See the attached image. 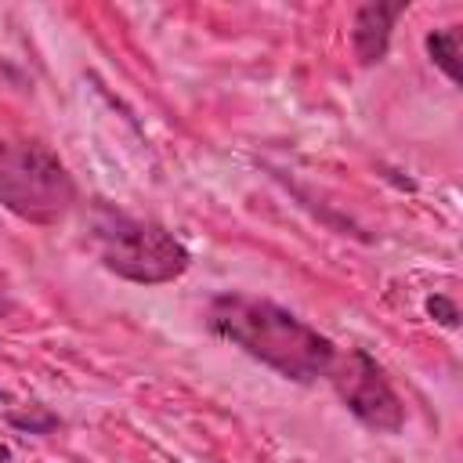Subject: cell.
I'll return each instance as SVG.
<instances>
[{"instance_id":"6da1fadb","label":"cell","mask_w":463,"mask_h":463,"mask_svg":"<svg viewBox=\"0 0 463 463\" xmlns=\"http://www.w3.org/2000/svg\"><path fill=\"white\" fill-rule=\"evenodd\" d=\"M206 326L213 336L246 351L250 358L293 383H311L326 376L340 351L329 336H322L293 311L250 293H217L206 304Z\"/></svg>"},{"instance_id":"7a4b0ae2","label":"cell","mask_w":463,"mask_h":463,"mask_svg":"<svg viewBox=\"0 0 463 463\" xmlns=\"http://www.w3.org/2000/svg\"><path fill=\"white\" fill-rule=\"evenodd\" d=\"M87 242H90L94 257L101 260V268H109L112 275L137 282V286L174 282L192 264V253L184 250V242L174 232H166L156 221L123 213L119 206H112L105 199H98L90 206Z\"/></svg>"},{"instance_id":"3957f363","label":"cell","mask_w":463,"mask_h":463,"mask_svg":"<svg viewBox=\"0 0 463 463\" xmlns=\"http://www.w3.org/2000/svg\"><path fill=\"white\" fill-rule=\"evenodd\" d=\"M76 203V181L40 141L0 137V206L29 224H54Z\"/></svg>"},{"instance_id":"277c9868","label":"cell","mask_w":463,"mask_h":463,"mask_svg":"<svg viewBox=\"0 0 463 463\" xmlns=\"http://www.w3.org/2000/svg\"><path fill=\"white\" fill-rule=\"evenodd\" d=\"M326 380L333 383L336 398L362 427H369L376 434H398L405 427V402L398 398V391L391 387V380L376 365V358L365 354L362 347L336 351Z\"/></svg>"},{"instance_id":"5b68a950","label":"cell","mask_w":463,"mask_h":463,"mask_svg":"<svg viewBox=\"0 0 463 463\" xmlns=\"http://www.w3.org/2000/svg\"><path fill=\"white\" fill-rule=\"evenodd\" d=\"M405 0H394V4H362L354 11V22H351V47H354V58L362 65H376L387 58V47H391V29L394 22L405 14Z\"/></svg>"},{"instance_id":"8992f818","label":"cell","mask_w":463,"mask_h":463,"mask_svg":"<svg viewBox=\"0 0 463 463\" xmlns=\"http://www.w3.org/2000/svg\"><path fill=\"white\" fill-rule=\"evenodd\" d=\"M427 54L430 61L449 76V83H459V25H445L427 33Z\"/></svg>"},{"instance_id":"52a82bcc","label":"cell","mask_w":463,"mask_h":463,"mask_svg":"<svg viewBox=\"0 0 463 463\" xmlns=\"http://www.w3.org/2000/svg\"><path fill=\"white\" fill-rule=\"evenodd\" d=\"M7 423L18 427V430H29V434H47V430L58 427V416H51L40 405H33L29 412H7Z\"/></svg>"},{"instance_id":"ba28073f","label":"cell","mask_w":463,"mask_h":463,"mask_svg":"<svg viewBox=\"0 0 463 463\" xmlns=\"http://www.w3.org/2000/svg\"><path fill=\"white\" fill-rule=\"evenodd\" d=\"M423 307H427V315H430L434 322H441L445 329H456V326H459V307H456V304H452L445 293L427 297V304H423Z\"/></svg>"},{"instance_id":"9c48e42d","label":"cell","mask_w":463,"mask_h":463,"mask_svg":"<svg viewBox=\"0 0 463 463\" xmlns=\"http://www.w3.org/2000/svg\"><path fill=\"white\" fill-rule=\"evenodd\" d=\"M11 311V282H7V275L0 271V318Z\"/></svg>"},{"instance_id":"30bf717a","label":"cell","mask_w":463,"mask_h":463,"mask_svg":"<svg viewBox=\"0 0 463 463\" xmlns=\"http://www.w3.org/2000/svg\"><path fill=\"white\" fill-rule=\"evenodd\" d=\"M0 463H11V449L0 441Z\"/></svg>"}]
</instances>
